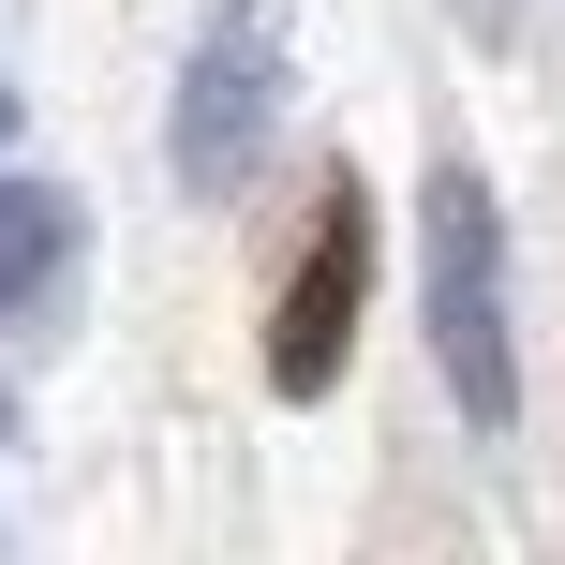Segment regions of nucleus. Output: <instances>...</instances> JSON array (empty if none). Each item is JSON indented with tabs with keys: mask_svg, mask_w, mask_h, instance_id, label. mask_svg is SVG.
<instances>
[{
	"mask_svg": "<svg viewBox=\"0 0 565 565\" xmlns=\"http://www.w3.org/2000/svg\"><path fill=\"white\" fill-rule=\"evenodd\" d=\"M417 298H431V358H447V402L477 431L521 417V342H507V209H491L477 164H431L417 194Z\"/></svg>",
	"mask_w": 565,
	"mask_h": 565,
	"instance_id": "obj_1",
	"label": "nucleus"
},
{
	"mask_svg": "<svg viewBox=\"0 0 565 565\" xmlns=\"http://www.w3.org/2000/svg\"><path fill=\"white\" fill-rule=\"evenodd\" d=\"M268 119H282V0H224L209 15V45H194V75H179V194H238L254 179V149H268Z\"/></svg>",
	"mask_w": 565,
	"mask_h": 565,
	"instance_id": "obj_2",
	"label": "nucleus"
},
{
	"mask_svg": "<svg viewBox=\"0 0 565 565\" xmlns=\"http://www.w3.org/2000/svg\"><path fill=\"white\" fill-rule=\"evenodd\" d=\"M358 298H372V209H358V179H328L298 268H282V312H268V387H282V402H328V387H342Z\"/></svg>",
	"mask_w": 565,
	"mask_h": 565,
	"instance_id": "obj_3",
	"label": "nucleus"
},
{
	"mask_svg": "<svg viewBox=\"0 0 565 565\" xmlns=\"http://www.w3.org/2000/svg\"><path fill=\"white\" fill-rule=\"evenodd\" d=\"M60 268H75V194H45V179H0V312H30Z\"/></svg>",
	"mask_w": 565,
	"mask_h": 565,
	"instance_id": "obj_4",
	"label": "nucleus"
},
{
	"mask_svg": "<svg viewBox=\"0 0 565 565\" xmlns=\"http://www.w3.org/2000/svg\"><path fill=\"white\" fill-rule=\"evenodd\" d=\"M461 15H477V30H491V45H507V30H521V0H461Z\"/></svg>",
	"mask_w": 565,
	"mask_h": 565,
	"instance_id": "obj_5",
	"label": "nucleus"
},
{
	"mask_svg": "<svg viewBox=\"0 0 565 565\" xmlns=\"http://www.w3.org/2000/svg\"><path fill=\"white\" fill-rule=\"evenodd\" d=\"M0 119H15V105H0Z\"/></svg>",
	"mask_w": 565,
	"mask_h": 565,
	"instance_id": "obj_6",
	"label": "nucleus"
}]
</instances>
